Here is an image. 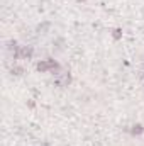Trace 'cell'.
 Wrapping results in <instances>:
<instances>
[{"label":"cell","instance_id":"cell-1","mask_svg":"<svg viewBox=\"0 0 144 146\" xmlns=\"http://www.w3.org/2000/svg\"><path fill=\"white\" fill-rule=\"evenodd\" d=\"M143 78H144V73H143Z\"/></svg>","mask_w":144,"mask_h":146}]
</instances>
